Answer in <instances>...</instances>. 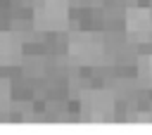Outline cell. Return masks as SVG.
I'll list each match as a JSON object with an SVG mask.
<instances>
[{
	"label": "cell",
	"instance_id": "3957f363",
	"mask_svg": "<svg viewBox=\"0 0 152 135\" xmlns=\"http://www.w3.org/2000/svg\"><path fill=\"white\" fill-rule=\"evenodd\" d=\"M66 54L78 64H95L104 57V40L90 31H76L66 40Z\"/></svg>",
	"mask_w": 152,
	"mask_h": 135
},
{
	"label": "cell",
	"instance_id": "277c9868",
	"mask_svg": "<svg viewBox=\"0 0 152 135\" xmlns=\"http://www.w3.org/2000/svg\"><path fill=\"white\" fill-rule=\"evenodd\" d=\"M124 28L131 43L152 40V7H128L124 14Z\"/></svg>",
	"mask_w": 152,
	"mask_h": 135
},
{
	"label": "cell",
	"instance_id": "52a82bcc",
	"mask_svg": "<svg viewBox=\"0 0 152 135\" xmlns=\"http://www.w3.org/2000/svg\"><path fill=\"white\" fill-rule=\"evenodd\" d=\"M10 102H12V88L5 78H0V114L10 107Z\"/></svg>",
	"mask_w": 152,
	"mask_h": 135
},
{
	"label": "cell",
	"instance_id": "7a4b0ae2",
	"mask_svg": "<svg viewBox=\"0 0 152 135\" xmlns=\"http://www.w3.org/2000/svg\"><path fill=\"white\" fill-rule=\"evenodd\" d=\"M78 102H81V118L86 123H107L114 118L116 97L112 90H104V88L83 90Z\"/></svg>",
	"mask_w": 152,
	"mask_h": 135
},
{
	"label": "cell",
	"instance_id": "6da1fadb",
	"mask_svg": "<svg viewBox=\"0 0 152 135\" xmlns=\"http://www.w3.org/2000/svg\"><path fill=\"white\" fill-rule=\"evenodd\" d=\"M33 28L40 33L66 31L69 26V0H36L31 9Z\"/></svg>",
	"mask_w": 152,
	"mask_h": 135
},
{
	"label": "cell",
	"instance_id": "5b68a950",
	"mask_svg": "<svg viewBox=\"0 0 152 135\" xmlns=\"http://www.w3.org/2000/svg\"><path fill=\"white\" fill-rule=\"evenodd\" d=\"M21 57V40L14 33L0 31V64H12Z\"/></svg>",
	"mask_w": 152,
	"mask_h": 135
},
{
	"label": "cell",
	"instance_id": "8992f818",
	"mask_svg": "<svg viewBox=\"0 0 152 135\" xmlns=\"http://www.w3.org/2000/svg\"><path fill=\"white\" fill-rule=\"evenodd\" d=\"M135 71H138V78H140L145 85H152V52H147V54H140V57H138Z\"/></svg>",
	"mask_w": 152,
	"mask_h": 135
}]
</instances>
